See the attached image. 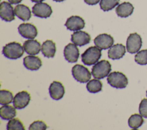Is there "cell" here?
<instances>
[{
    "label": "cell",
    "mask_w": 147,
    "mask_h": 130,
    "mask_svg": "<svg viewBox=\"0 0 147 130\" xmlns=\"http://www.w3.org/2000/svg\"><path fill=\"white\" fill-rule=\"evenodd\" d=\"M24 52V47L20 43L11 42L3 46L2 53L7 58L17 59L22 56Z\"/></svg>",
    "instance_id": "cell-1"
},
{
    "label": "cell",
    "mask_w": 147,
    "mask_h": 130,
    "mask_svg": "<svg viewBox=\"0 0 147 130\" xmlns=\"http://www.w3.org/2000/svg\"><path fill=\"white\" fill-rule=\"evenodd\" d=\"M102 56L101 49L96 46H90L82 54V61L84 64L90 66L95 64Z\"/></svg>",
    "instance_id": "cell-2"
},
{
    "label": "cell",
    "mask_w": 147,
    "mask_h": 130,
    "mask_svg": "<svg viewBox=\"0 0 147 130\" xmlns=\"http://www.w3.org/2000/svg\"><path fill=\"white\" fill-rule=\"evenodd\" d=\"M111 70L110 63L105 60L97 62L92 68L91 73L95 78L101 79L107 76Z\"/></svg>",
    "instance_id": "cell-3"
},
{
    "label": "cell",
    "mask_w": 147,
    "mask_h": 130,
    "mask_svg": "<svg viewBox=\"0 0 147 130\" xmlns=\"http://www.w3.org/2000/svg\"><path fill=\"white\" fill-rule=\"evenodd\" d=\"M107 81L111 86L117 89L125 88L128 84V80L126 76L119 72L110 73L107 76Z\"/></svg>",
    "instance_id": "cell-4"
},
{
    "label": "cell",
    "mask_w": 147,
    "mask_h": 130,
    "mask_svg": "<svg viewBox=\"0 0 147 130\" xmlns=\"http://www.w3.org/2000/svg\"><path fill=\"white\" fill-rule=\"evenodd\" d=\"M72 74L76 81L82 83H85L88 81L91 76L88 69L80 64H76L72 67Z\"/></svg>",
    "instance_id": "cell-5"
},
{
    "label": "cell",
    "mask_w": 147,
    "mask_h": 130,
    "mask_svg": "<svg viewBox=\"0 0 147 130\" xmlns=\"http://www.w3.org/2000/svg\"><path fill=\"white\" fill-rule=\"evenodd\" d=\"M142 46V40L139 34L136 33L130 34L126 41L127 51L134 54L138 52Z\"/></svg>",
    "instance_id": "cell-6"
},
{
    "label": "cell",
    "mask_w": 147,
    "mask_h": 130,
    "mask_svg": "<svg viewBox=\"0 0 147 130\" xmlns=\"http://www.w3.org/2000/svg\"><path fill=\"white\" fill-rule=\"evenodd\" d=\"M32 13L36 17L47 18L51 16L52 10L48 4L44 2H38L33 6Z\"/></svg>",
    "instance_id": "cell-7"
},
{
    "label": "cell",
    "mask_w": 147,
    "mask_h": 130,
    "mask_svg": "<svg viewBox=\"0 0 147 130\" xmlns=\"http://www.w3.org/2000/svg\"><path fill=\"white\" fill-rule=\"evenodd\" d=\"M30 101V95L27 91L23 90L17 93L13 101V106L18 109L25 108Z\"/></svg>",
    "instance_id": "cell-8"
},
{
    "label": "cell",
    "mask_w": 147,
    "mask_h": 130,
    "mask_svg": "<svg viewBox=\"0 0 147 130\" xmlns=\"http://www.w3.org/2000/svg\"><path fill=\"white\" fill-rule=\"evenodd\" d=\"M20 34L28 39H34L37 35V30L36 26L29 23H23L18 27Z\"/></svg>",
    "instance_id": "cell-9"
},
{
    "label": "cell",
    "mask_w": 147,
    "mask_h": 130,
    "mask_svg": "<svg viewBox=\"0 0 147 130\" xmlns=\"http://www.w3.org/2000/svg\"><path fill=\"white\" fill-rule=\"evenodd\" d=\"M15 13L10 3L3 1L0 5V17L2 19L6 22H10L15 19Z\"/></svg>",
    "instance_id": "cell-10"
},
{
    "label": "cell",
    "mask_w": 147,
    "mask_h": 130,
    "mask_svg": "<svg viewBox=\"0 0 147 130\" xmlns=\"http://www.w3.org/2000/svg\"><path fill=\"white\" fill-rule=\"evenodd\" d=\"M65 59L69 62H77L79 57V51L75 44L69 43L67 45L64 49Z\"/></svg>",
    "instance_id": "cell-11"
},
{
    "label": "cell",
    "mask_w": 147,
    "mask_h": 130,
    "mask_svg": "<svg viewBox=\"0 0 147 130\" xmlns=\"http://www.w3.org/2000/svg\"><path fill=\"white\" fill-rule=\"evenodd\" d=\"M95 45L102 49L110 48L114 43L113 38L109 34L103 33L98 35L94 40Z\"/></svg>",
    "instance_id": "cell-12"
},
{
    "label": "cell",
    "mask_w": 147,
    "mask_h": 130,
    "mask_svg": "<svg viewBox=\"0 0 147 130\" xmlns=\"http://www.w3.org/2000/svg\"><path fill=\"white\" fill-rule=\"evenodd\" d=\"M49 92L51 97L55 100L62 99L65 93L64 87L59 81H53L49 88Z\"/></svg>",
    "instance_id": "cell-13"
},
{
    "label": "cell",
    "mask_w": 147,
    "mask_h": 130,
    "mask_svg": "<svg viewBox=\"0 0 147 130\" xmlns=\"http://www.w3.org/2000/svg\"><path fill=\"white\" fill-rule=\"evenodd\" d=\"M65 26L67 29L71 31H78L84 28L85 22L84 19L79 16H71L67 19Z\"/></svg>",
    "instance_id": "cell-14"
},
{
    "label": "cell",
    "mask_w": 147,
    "mask_h": 130,
    "mask_svg": "<svg viewBox=\"0 0 147 130\" xmlns=\"http://www.w3.org/2000/svg\"><path fill=\"white\" fill-rule=\"evenodd\" d=\"M91 37L88 33L83 31H77L71 35V41L76 45L82 46L90 43Z\"/></svg>",
    "instance_id": "cell-15"
},
{
    "label": "cell",
    "mask_w": 147,
    "mask_h": 130,
    "mask_svg": "<svg viewBox=\"0 0 147 130\" xmlns=\"http://www.w3.org/2000/svg\"><path fill=\"white\" fill-rule=\"evenodd\" d=\"M24 66L30 70H37L42 65V61L38 57L33 55L26 56L23 60Z\"/></svg>",
    "instance_id": "cell-16"
},
{
    "label": "cell",
    "mask_w": 147,
    "mask_h": 130,
    "mask_svg": "<svg viewBox=\"0 0 147 130\" xmlns=\"http://www.w3.org/2000/svg\"><path fill=\"white\" fill-rule=\"evenodd\" d=\"M23 47L25 52L30 55H36L41 50V45L38 41L34 40H28L24 42Z\"/></svg>",
    "instance_id": "cell-17"
},
{
    "label": "cell",
    "mask_w": 147,
    "mask_h": 130,
    "mask_svg": "<svg viewBox=\"0 0 147 130\" xmlns=\"http://www.w3.org/2000/svg\"><path fill=\"white\" fill-rule=\"evenodd\" d=\"M125 46L121 44H117L112 46L108 51V57L112 60L121 58L125 54Z\"/></svg>",
    "instance_id": "cell-18"
},
{
    "label": "cell",
    "mask_w": 147,
    "mask_h": 130,
    "mask_svg": "<svg viewBox=\"0 0 147 130\" xmlns=\"http://www.w3.org/2000/svg\"><path fill=\"white\" fill-rule=\"evenodd\" d=\"M133 6L127 2H124L119 4L115 9V12L117 15L122 18L129 17L133 13Z\"/></svg>",
    "instance_id": "cell-19"
},
{
    "label": "cell",
    "mask_w": 147,
    "mask_h": 130,
    "mask_svg": "<svg viewBox=\"0 0 147 130\" xmlns=\"http://www.w3.org/2000/svg\"><path fill=\"white\" fill-rule=\"evenodd\" d=\"M56 51L55 43L52 40H46L41 46V52L42 54L47 58H53Z\"/></svg>",
    "instance_id": "cell-20"
},
{
    "label": "cell",
    "mask_w": 147,
    "mask_h": 130,
    "mask_svg": "<svg viewBox=\"0 0 147 130\" xmlns=\"http://www.w3.org/2000/svg\"><path fill=\"white\" fill-rule=\"evenodd\" d=\"M14 13L17 17L24 21L29 20L31 17V11L29 8L23 4L17 5L14 8Z\"/></svg>",
    "instance_id": "cell-21"
},
{
    "label": "cell",
    "mask_w": 147,
    "mask_h": 130,
    "mask_svg": "<svg viewBox=\"0 0 147 130\" xmlns=\"http://www.w3.org/2000/svg\"><path fill=\"white\" fill-rule=\"evenodd\" d=\"M16 108L11 105H4L0 108V116L3 120H10L16 116Z\"/></svg>",
    "instance_id": "cell-22"
},
{
    "label": "cell",
    "mask_w": 147,
    "mask_h": 130,
    "mask_svg": "<svg viewBox=\"0 0 147 130\" xmlns=\"http://www.w3.org/2000/svg\"><path fill=\"white\" fill-rule=\"evenodd\" d=\"M144 123V119L141 115H132L128 120L129 126L134 129H138Z\"/></svg>",
    "instance_id": "cell-23"
},
{
    "label": "cell",
    "mask_w": 147,
    "mask_h": 130,
    "mask_svg": "<svg viewBox=\"0 0 147 130\" xmlns=\"http://www.w3.org/2000/svg\"><path fill=\"white\" fill-rule=\"evenodd\" d=\"M102 83L100 81L96 79H92L88 82L86 85L87 90L92 93H95L102 90Z\"/></svg>",
    "instance_id": "cell-24"
},
{
    "label": "cell",
    "mask_w": 147,
    "mask_h": 130,
    "mask_svg": "<svg viewBox=\"0 0 147 130\" xmlns=\"http://www.w3.org/2000/svg\"><path fill=\"white\" fill-rule=\"evenodd\" d=\"M13 101L12 93L7 90H0V104L2 105L10 104Z\"/></svg>",
    "instance_id": "cell-25"
},
{
    "label": "cell",
    "mask_w": 147,
    "mask_h": 130,
    "mask_svg": "<svg viewBox=\"0 0 147 130\" xmlns=\"http://www.w3.org/2000/svg\"><path fill=\"white\" fill-rule=\"evenodd\" d=\"M119 0H100V7L104 11H109L119 4Z\"/></svg>",
    "instance_id": "cell-26"
},
{
    "label": "cell",
    "mask_w": 147,
    "mask_h": 130,
    "mask_svg": "<svg viewBox=\"0 0 147 130\" xmlns=\"http://www.w3.org/2000/svg\"><path fill=\"white\" fill-rule=\"evenodd\" d=\"M7 130H24L25 128L22 123L18 119H11L7 124Z\"/></svg>",
    "instance_id": "cell-27"
},
{
    "label": "cell",
    "mask_w": 147,
    "mask_h": 130,
    "mask_svg": "<svg viewBox=\"0 0 147 130\" xmlns=\"http://www.w3.org/2000/svg\"><path fill=\"white\" fill-rule=\"evenodd\" d=\"M134 60L140 65L147 64V49L138 52L135 56Z\"/></svg>",
    "instance_id": "cell-28"
},
{
    "label": "cell",
    "mask_w": 147,
    "mask_h": 130,
    "mask_svg": "<svg viewBox=\"0 0 147 130\" xmlns=\"http://www.w3.org/2000/svg\"><path fill=\"white\" fill-rule=\"evenodd\" d=\"M47 128V126L46 124L41 120H37L34 121L30 125L29 127V130H45Z\"/></svg>",
    "instance_id": "cell-29"
},
{
    "label": "cell",
    "mask_w": 147,
    "mask_h": 130,
    "mask_svg": "<svg viewBox=\"0 0 147 130\" xmlns=\"http://www.w3.org/2000/svg\"><path fill=\"white\" fill-rule=\"evenodd\" d=\"M139 112L145 118H147V99H144L141 100L139 105Z\"/></svg>",
    "instance_id": "cell-30"
},
{
    "label": "cell",
    "mask_w": 147,
    "mask_h": 130,
    "mask_svg": "<svg viewBox=\"0 0 147 130\" xmlns=\"http://www.w3.org/2000/svg\"><path fill=\"white\" fill-rule=\"evenodd\" d=\"M84 1L89 5H94L97 4L100 0H84Z\"/></svg>",
    "instance_id": "cell-31"
},
{
    "label": "cell",
    "mask_w": 147,
    "mask_h": 130,
    "mask_svg": "<svg viewBox=\"0 0 147 130\" xmlns=\"http://www.w3.org/2000/svg\"><path fill=\"white\" fill-rule=\"evenodd\" d=\"M9 2L11 4H18L20 3L22 0H8Z\"/></svg>",
    "instance_id": "cell-32"
},
{
    "label": "cell",
    "mask_w": 147,
    "mask_h": 130,
    "mask_svg": "<svg viewBox=\"0 0 147 130\" xmlns=\"http://www.w3.org/2000/svg\"><path fill=\"white\" fill-rule=\"evenodd\" d=\"M33 2H36V3H38V2H41L42 1H44V0H31Z\"/></svg>",
    "instance_id": "cell-33"
},
{
    "label": "cell",
    "mask_w": 147,
    "mask_h": 130,
    "mask_svg": "<svg viewBox=\"0 0 147 130\" xmlns=\"http://www.w3.org/2000/svg\"><path fill=\"white\" fill-rule=\"evenodd\" d=\"M54 1H56V2H62V1H64L65 0H53Z\"/></svg>",
    "instance_id": "cell-34"
},
{
    "label": "cell",
    "mask_w": 147,
    "mask_h": 130,
    "mask_svg": "<svg viewBox=\"0 0 147 130\" xmlns=\"http://www.w3.org/2000/svg\"><path fill=\"white\" fill-rule=\"evenodd\" d=\"M146 96H147V90H146Z\"/></svg>",
    "instance_id": "cell-35"
}]
</instances>
